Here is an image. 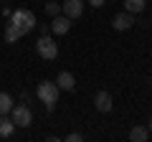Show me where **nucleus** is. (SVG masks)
I'll use <instances>...</instances> for the list:
<instances>
[{
    "mask_svg": "<svg viewBox=\"0 0 152 142\" xmlns=\"http://www.w3.org/2000/svg\"><path fill=\"white\" fill-rule=\"evenodd\" d=\"M10 119L15 127H28L33 122V112L28 104H13V109H10Z\"/></svg>",
    "mask_w": 152,
    "mask_h": 142,
    "instance_id": "20e7f679",
    "label": "nucleus"
},
{
    "mask_svg": "<svg viewBox=\"0 0 152 142\" xmlns=\"http://www.w3.org/2000/svg\"><path fill=\"white\" fill-rule=\"evenodd\" d=\"M69 28H71V18H66L64 13H58V15L51 20V31H53L56 36H66V33H69Z\"/></svg>",
    "mask_w": 152,
    "mask_h": 142,
    "instance_id": "0eeeda50",
    "label": "nucleus"
},
{
    "mask_svg": "<svg viewBox=\"0 0 152 142\" xmlns=\"http://www.w3.org/2000/svg\"><path fill=\"white\" fill-rule=\"evenodd\" d=\"M104 3H107V0H89V5H91V8H102Z\"/></svg>",
    "mask_w": 152,
    "mask_h": 142,
    "instance_id": "f3484780",
    "label": "nucleus"
},
{
    "mask_svg": "<svg viewBox=\"0 0 152 142\" xmlns=\"http://www.w3.org/2000/svg\"><path fill=\"white\" fill-rule=\"evenodd\" d=\"M58 91H61V89L56 86V81H41V84H38L36 97H38V102H43L46 112H51L56 107V102H58Z\"/></svg>",
    "mask_w": 152,
    "mask_h": 142,
    "instance_id": "f257e3e1",
    "label": "nucleus"
},
{
    "mask_svg": "<svg viewBox=\"0 0 152 142\" xmlns=\"http://www.w3.org/2000/svg\"><path fill=\"white\" fill-rule=\"evenodd\" d=\"M147 137H150V132H147L145 127H132V132H129V140L132 142H145Z\"/></svg>",
    "mask_w": 152,
    "mask_h": 142,
    "instance_id": "4468645a",
    "label": "nucleus"
},
{
    "mask_svg": "<svg viewBox=\"0 0 152 142\" xmlns=\"http://www.w3.org/2000/svg\"><path fill=\"white\" fill-rule=\"evenodd\" d=\"M61 13H64L66 18H71V20L81 18V13H84V0H64Z\"/></svg>",
    "mask_w": 152,
    "mask_h": 142,
    "instance_id": "39448f33",
    "label": "nucleus"
},
{
    "mask_svg": "<svg viewBox=\"0 0 152 142\" xmlns=\"http://www.w3.org/2000/svg\"><path fill=\"white\" fill-rule=\"evenodd\" d=\"M107 3H109V0H107Z\"/></svg>",
    "mask_w": 152,
    "mask_h": 142,
    "instance_id": "6ab92c4d",
    "label": "nucleus"
},
{
    "mask_svg": "<svg viewBox=\"0 0 152 142\" xmlns=\"http://www.w3.org/2000/svg\"><path fill=\"white\" fill-rule=\"evenodd\" d=\"M81 140H84L81 132H71V135H66V142H81Z\"/></svg>",
    "mask_w": 152,
    "mask_h": 142,
    "instance_id": "dca6fc26",
    "label": "nucleus"
},
{
    "mask_svg": "<svg viewBox=\"0 0 152 142\" xmlns=\"http://www.w3.org/2000/svg\"><path fill=\"white\" fill-rule=\"evenodd\" d=\"M122 3H124V10L132 13V15H134V13H142L145 5H147V0H122Z\"/></svg>",
    "mask_w": 152,
    "mask_h": 142,
    "instance_id": "9b49d317",
    "label": "nucleus"
},
{
    "mask_svg": "<svg viewBox=\"0 0 152 142\" xmlns=\"http://www.w3.org/2000/svg\"><path fill=\"white\" fill-rule=\"evenodd\" d=\"M10 109H13V97L0 91V114H10Z\"/></svg>",
    "mask_w": 152,
    "mask_h": 142,
    "instance_id": "ddd939ff",
    "label": "nucleus"
},
{
    "mask_svg": "<svg viewBox=\"0 0 152 142\" xmlns=\"http://www.w3.org/2000/svg\"><path fill=\"white\" fill-rule=\"evenodd\" d=\"M94 107L107 114V112L112 109V94H109V91H99L96 97H94Z\"/></svg>",
    "mask_w": 152,
    "mask_h": 142,
    "instance_id": "6e6552de",
    "label": "nucleus"
},
{
    "mask_svg": "<svg viewBox=\"0 0 152 142\" xmlns=\"http://www.w3.org/2000/svg\"><path fill=\"white\" fill-rule=\"evenodd\" d=\"M20 102H23V104H28V102H31V94L23 91V94H20Z\"/></svg>",
    "mask_w": 152,
    "mask_h": 142,
    "instance_id": "a211bd4d",
    "label": "nucleus"
},
{
    "mask_svg": "<svg viewBox=\"0 0 152 142\" xmlns=\"http://www.w3.org/2000/svg\"><path fill=\"white\" fill-rule=\"evenodd\" d=\"M23 36H26V33H23L20 28H15L13 23H8V26H5V41H8V43H15V41L23 38Z\"/></svg>",
    "mask_w": 152,
    "mask_h": 142,
    "instance_id": "f8f14e48",
    "label": "nucleus"
},
{
    "mask_svg": "<svg viewBox=\"0 0 152 142\" xmlns=\"http://www.w3.org/2000/svg\"><path fill=\"white\" fill-rule=\"evenodd\" d=\"M36 51L41 59L46 61H53L56 56H58V46H56V41L51 38V36H41V38L36 41Z\"/></svg>",
    "mask_w": 152,
    "mask_h": 142,
    "instance_id": "7ed1b4c3",
    "label": "nucleus"
},
{
    "mask_svg": "<svg viewBox=\"0 0 152 142\" xmlns=\"http://www.w3.org/2000/svg\"><path fill=\"white\" fill-rule=\"evenodd\" d=\"M13 132H15V124H13V119L8 114H0V137H10Z\"/></svg>",
    "mask_w": 152,
    "mask_h": 142,
    "instance_id": "9d476101",
    "label": "nucleus"
},
{
    "mask_svg": "<svg viewBox=\"0 0 152 142\" xmlns=\"http://www.w3.org/2000/svg\"><path fill=\"white\" fill-rule=\"evenodd\" d=\"M56 86H58V89H64V91H71V89L76 86L74 74H69V71H61V74H58V79H56Z\"/></svg>",
    "mask_w": 152,
    "mask_h": 142,
    "instance_id": "1a4fd4ad",
    "label": "nucleus"
},
{
    "mask_svg": "<svg viewBox=\"0 0 152 142\" xmlns=\"http://www.w3.org/2000/svg\"><path fill=\"white\" fill-rule=\"evenodd\" d=\"M46 13H48L51 18H56L61 13V5H58V3H46Z\"/></svg>",
    "mask_w": 152,
    "mask_h": 142,
    "instance_id": "2eb2a0df",
    "label": "nucleus"
},
{
    "mask_svg": "<svg viewBox=\"0 0 152 142\" xmlns=\"http://www.w3.org/2000/svg\"><path fill=\"white\" fill-rule=\"evenodd\" d=\"M134 26V18H132V13H117V15L112 18V28L114 31H127V28Z\"/></svg>",
    "mask_w": 152,
    "mask_h": 142,
    "instance_id": "423d86ee",
    "label": "nucleus"
},
{
    "mask_svg": "<svg viewBox=\"0 0 152 142\" xmlns=\"http://www.w3.org/2000/svg\"><path fill=\"white\" fill-rule=\"evenodd\" d=\"M8 23H13V26H15V28H20L23 33L33 31V28L38 26L36 15H33L31 10H13V15H10V20H8Z\"/></svg>",
    "mask_w": 152,
    "mask_h": 142,
    "instance_id": "f03ea898",
    "label": "nucleus"
}]
</instances>
